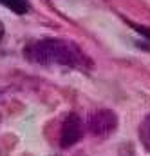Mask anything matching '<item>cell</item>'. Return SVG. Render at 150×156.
Here are the masks:
<instances>
[{
    "label": "cell",
    "instance_id": "obj_3",
    "mask_svg": "<svg viewBox=\"0 0 150 156\" xmlns=\"http://www.w3.org/2000/svg\"><path fill=\"white\" fill-rule=\"evenodd\" d=\"M83 136V123L78 115H69L65 122L62 123V133H60V144L62 147H71L80 142Z\"/></svg>",
    "mask_w": 150,
    "mask_h": 156
},
{
    "label": "cell",
    "instance_id": "obj_4",
    "mask_svg": "<svg viewBox=\"0 0 150 156\" xmlns=\"http://www.w3.org/2000/svg\"><path fill=\"white\" fill-rule=\"evenodd\" d=\"M0 4H4L7 9H11V11L16 13V15H24V13H27V9H29L27 0H0Z\"/></svg>",
    "mask_w": 150,
    "mask_h": 156
},
{
    "label": "cell",
    "instance_id": "obj_5",
    "mask_svg": "<svg viewBox=\"0 0 150 156\" xmlns=\"http://www.w3.org/2000/svg\"><path fill=\"white\" fill-rule=\"evenodd\" d=\"M139 138H141V144L150 151V115L143 120V123L139 127Z\"/></svg>",
    "mask_w": 150,
    "mask_h": 156
},
{
    "label": "cell",
    "instance_id": "obj_1",
    "mask_svg": "<svg viewBox=\"0 0 150 156\" xmlns=\"http://www.w3.org/2000/svg\"><path fill=\"white\" fill-rule=\"evenodd\" d=\"M26 56L31 62L42 66H67L74 67L83 62V53L78 45L62 38H43L35 40L26 47Z\"/></svg>",
    "mask_w": 150,
    "mask_h": 156
},
{
    "label": "cell",
    "instance_id": "obj_2",
    "mask_svg": "<svg viewBox=\"0 0 150 156\" xmlns=\"http://www.w3.org/2000/svg\"><path fill=\"white\" fill-rule=\"evenodd\" d=\"M116 125H118V116L111 109L94 111L89 115V120H87V127H89L90 134L98 136V138L109 136L112 131H116Z\"/></svg>",
    "mask_w": 150,
    "mask_h": 156
},
{
    "label": "cell",
    "instance_id": "obj_6",
    "mask_svg": "<svg viewBox=\"0 0 150 156\" xmlns=\"http://www.w3.org/2000/svg\"><path fill=\"white\" fill-rule=\"evenodd\" d=\"M2 37H4V26H2V22H0V40H2Z\"/></svg>",
    "mask_w": 150,
    "mask_h": 156
}]
</instances>
